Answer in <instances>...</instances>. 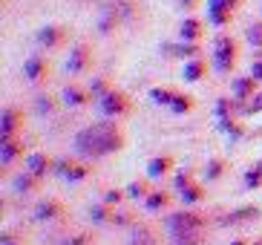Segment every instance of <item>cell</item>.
<instances>
[{
    "mask_svg": "<svg viewBox=\"0 0 262 245\" xmlns=\"http://www.w3.org/2000/svg\"><path fill=\"white\" fill-rule=\"evenodd\" d=\"M130 245H159V239H156V231L153 228H136L133 231V239H130Z\"/></svg>",
    "mask_w": 262,
    "mask_h": 245,
    "instance_id": "15",
    "label": "cell"
},
{
    "mask_svg": "<svg viewBox=\"0 0 262 245\" xmlns=\"http://www.w3.org/2000/svg\"><path fill=\"white\" fill-rule=\"evenodd\" d=\"M90 216H93L95 222H113V211H110V205H93L90 208Z\"/></svg>",
    "mask_w": 262,
    "mask_h": 245,
    "instance_id": "24",
    "label": "cell"
},
{
    "mask_svg": "<svg viewBox=\"0 0 262 245\" xmlns=\"http://www.w3.org/2000/svg\"><path fill=\"white\" fill-rule=\"evenodd\" d=\"M38 113H52V98H38Z\"/></svg>",
    "mask_w": 262,
    "mask_h": 245,
    "instance_id": "38",
    "label": "cell"
},
{
    "mask_svg": "<svg viewBox=\"0 0 262 245\" xmlns=\"http://www.w3.org/2000/svg\"><path fill=\"white\" fill-rule=\"evenodd\" d=\"M61 214H63V208H61V202H55V199H43V202H38V208H35V219H38V222L58 219Z\"/></svg>",
    "mask_w": 262,
    "mask_h": 245,
    "instance_id": "9",
    "label": "cell"
},
{
    "mask_svg": "<svg viewBox=\"0 0 262 245\" xmlns=\"http://www.w3.org/2000/svg\"><path fill=\"white\" fill-rule=\"evenodd\" d=\"M98 110L104 115H110V118H116V115L127 113V95H124V92H118V90L104 92V95L98 98Z\"/></svg>",
    "mask_w": 262,
    "mask_h": 245,
    "instance_id": "4",
    "label": "cell"
},
{
    "mask_svg": "<svg viewBox=\"0 0 262 245\" xmlns=\"http://www.w3.org/2000/svg\"><path fill=\"white\" fill-rule=\"evenodd\" d=\"M205 75V64L202 61H187L185 64V81H199Z\"/></svg>",
    "mask_w": 262,
    "mask_h": 245,
    "instance_id": "23",
    "label": "cell"
},
{
    "mask_svg": "<svg viewBox=\"0 0 262 245\" xmlns=\"http://www.w3.org/2000/svg\"><path fill=\"white\" fill-rule=\"evenodd\" d=\"M121 145H124L121 130L110 121H98V124H93V127H84V130L75 136L78 156H93V159L116 153V150H121Z\"/></svg>",
    "mask_w": 262,
    "mask_h": 245,
    "instance_id": "1",
    "label": "cell"
},
{
    "mask_svg": "<svg viewBox=\"0 0 262 245\" xmlns=\"http://www.w3.org/2000/svg\"><path fill=\"white\" fill-rule=\"evenodd\" d=\"M35 188H38V176H32L29 170L20 173V176H15V191L17 193H29V191H35Z\"/></svg>",
    "mask_w": 262,
    "mask_h": 245,
    "instance_id": "18",
    "label": "cell"
},
{
    "mask_svg": "<svg viewBox=\"0 0 262 245\" xmlns=\"http://www.w3.org/2000/svg\"><path fill=\"white\" fill-rule=\"evenodd\" d=\"M127 196H133V199H141V196H147V182H133L130 188H127Z\"/></svg>",
    "mask_w": 262,
    "mask_h": 245,
    "instance_id": "29",
    "label": "cell"
},
{
    "mask_svg": "<svg viewBox=\"0 0 262 245\" xmlns=\"http://www.w3.org/2000/svg\"><path fill=\"white\" fill-rule=\"evenodd\" d=\"M170 245H202V231L196 234H182V237H173Z\"/></svg>",
    "mask_w": 262,
    "mask_h": 245,
    "instance_id": "27",
    "label": "cell"
},
{
    "mask_svg": "<svg viewBox=\"0 0 262 245\" xmlns=\"http://www.w3.org/2000/svg\"><path fill=\"white\" fill-rule=\"evenodd\" d=\"M38 40L43 46H55L61 40V29H58V26H43V29L38 32Z\"/></svg>",
    "mask_w": 262,
    "mask_h": 245,
    "instance_id": "19",
    "label": "cell"
},
{
    "mask_svg": "<svg viewBox=\"0 0 262 245\" xmlns=\"http://www.w3.org/2000/svg\"><path fill=\"white\" fill-rule=\"evenodd\" d=\"M245 185H248V188H259V185H262V170H256V168L248 170V173H245Z\"/></svg>",
    "mask_w": 262,
    "mask_h": 245,
    "instance_id": "30",
    "label": "cell"
},
{
    "mask_svg": "<svg viewBox=\"0 0 262 245\" xmlns=\"http://www.w3.org/2000/svg\"><path fill=\"white\" fill-rule=\"evenodd\" d=\"M167 202H170V196L164 191H153V193H147L144 196L147 211H162V208H167Z\"/></svg>",
    "mask_w": 262,
    "mask_h": 245,
    "instance_id": "16",
    "label": "cell"
},
{
    "mask_svg": "<svg viewBox=\"0 0 262 245\" xmlns=\"http://www.w3.org/2000/svg\"><path fill=\"white\" fill-rule=\"evenodd\" d=\"M236 6V0H210L208 3V15H210V23L222 26L228 17H231V9Z\"/></svg>",
    "mask_w": 262,
    "mask_h": 245,
    "instance_id": "6",
    "label": "cell"
},
{
    "mask_svg": "<svg viewBox=\"0 0 262 245\" xmlns=\"http://www.w3.org/2000/svg\"><path fill=\"white\" fill-rule=\"evenodd\" d=\"M90 90H93V98H95V101H98L101 95H104V92H110L104 81H93V87H90Z\"/></svg>",
    "mask_w": 262,
    "mask_h": 245,
    "instance_id": "36",
    "label": "cell"
},
{
    "mask_svg": "<svg viewBox=\"0 0 262 245\" xmlns=\"http://www.w3.org/2000/svg\"><path fill=\"white\" fill-rule=\"evenodd\" d=\"M150 98H153L156 104H164V107H170V104H173V98H176V92H173V90H164V87H156V90H150Z\"/></svg>",
    "mask_w": 262,
    "mask_h": 245,
    "instance_id": "21",
    "label": "cell"
},
{
    "mask_svg": "<svg viewBox=\"0 0 262 245\" xmlns=\"http://www.w3.org/2000/svg\"><path fill=\"white\" fill-rule=\"evenodd\" d=\"M205 173H208V179H219V176H222V161L213 159V161L208 165V170H205Z\"/></svg>",
    "mask_w": 262,
    "mask_h": 245,
    "instance_id": "34",
    "label": "cell"
},
{
    "mask_svg": "<svg viewBox=\"0 0 262 245\" xmlns=\"http://www.w3.org/2000/svg\"><path fill=\"white\" fill-rule=\"evenodd\" d=\"M63 101H67L70 107H81L86 98H84V92L78 90V87H67V90H63Z\"/></svg>",
    "mask_w": 262,
    "mask_h": 245,
    "instance_id": "26",
    "label": "cell"
},
{
    "mask_svg": "<svg viewBox=\"0 0 262 245\" xmlns=\"http://www.w3.org/2000/svg\"><path fill=\"white\" fill-rule=\"evenodd\" d=\"M251 75H254L256 81H262V61H254V69H251Z\"/></svg>",
    "mask_w": 262,
    "mask_h": 245,
    "instance_id": "39",
    "label": "cell"
},
{
    "mask_svg": "<svg viewBox=\"0 0 262 245\" xmlns=\"http://www.w3.org/2000/svg\"><path fill=\"white\" fill-rule=\"evenodd\" d=\"M124 196H127V193H121V191H107L104 193V205H118Z\"/></svg>",
    "mask_w": 262,
    "mask_h": 245,
    "instance_id": "35",
    "label": "cell"
},
{
    "mask_svg": "<svg viewBox=\"0 0 262 245\" xmlns=\"http://www.w3.org/2000/svg\"><path fill=\"white\" fill-rule=\"evenodd\" d=\"M256 216H259V208L245 205V208H239V211H233V214L222 216V219H219V225H239V222H251V219H256Z\"/></svg>",
    "mask_w": 262,
    "mask_h": 245,
    "instance_id": "10",
    "label": "cell"
},
{
    "mask_svg": "<svg viewBox=\"0 0 262 245\" xmlns=\"http://www.w3.org/2000/svg\"><path fill=\"white\" fill-rule=\"evenodd\" d=\"M190 173H176V179H173V188H176V191L179 193H182V191H185V188H190Z\"/></svg>",
    "mask_w": 262,
    "mask_h": 245,
    "instance_id": "32",
    "label": "cell"
},
{
    "mask_svg": "<svg viewBox=\"0 0 262 245\" xmlns=\"http://www.w3.org/2000/svg\"><path fill=\"white\" fill-rule=\"evenodd\" d=\"M170 110H173L176 115L190 113V110H193V98H190V95H176V98H173V104H170Z\"/></svg>",
    "mask_w": 262,
    "mask_h": 245,
    "instance_id": "25",
    "label": "cell"
},
{
    "mask_svg": "<svg viewBox=\"0 0 262 245\" xmlns=\"http://www.w3.org/2000/svg\"><path fill=\"white\" fill-rule=\"evenodd\" d=\"M254 245H262V239H259V242H254Z\"/></svg>",
    "mask_w": 262,
    "mask_h": 245,
    "instance_id": "42",
    "label": "cell"
},
{
    "mask_svg": "<svg viewBox=\"0 0 262 245\" xmlns=\"http://www.w3.org/2000/svg\"><path fill=\"white\" fill-rule=\"evenodd\" d=\"M43 69H47V61H43L40 55H32L29 61L24 64V72H26V78H29V81H40Z\"/></svg>",
    "mask_w": 262,
    "mask_h": 245,
    "instance_id": "13",
    "label": "cell"
},
{
    "mask_svg": "<svg viewBox=\"0 0 262 245\" xmlns=\"http://www.w3.org/2000/svg\"><path fill=\"white\" fill-rule=\"evenodd\" d=\"M179 196H182V202H185V205H190V202H199V199H202V188H199V185H190V188H185Z\"/></svg>",
    "mask_w": 262,
    "mask_h": 245,
    "instance_id": "28",
    "label": "cell"
},
{
    "mask_svg": "<svg viewBox=\"0 0 262 245\" xmlns=\"http://www.w3.org/2000/svg\"><path fill=\"white\" fill-rule=\"evenodd\" d=\"M199 21H193V17H187L185 23H182V40H187V44H190V40H196L199 38Z\"/></svg>",
    "mask_w": 262,
    "mask_h": 245,
    "instance_id": "22",
    "label": "cell"
},
{
    "mask_svg": "<svg viewBox=\"0 0 262 245\" xmlns=\"http://www.w3.org/2000/svg\"><path fill=\"white\" fill-rule=\"evenodd\" d=\"M248 40L254 46H262V23H254V26L248 29Z\"/></svg>",
    "mask_w": 262,
    "mask_h": 245,
    "instance_id": "31",
    "label": "cell"
},
{
    "mask_svg": "<svg viewBox=\"0 0 262 245\" xmlns=\"http://www.w3.org/2000/svg\"><path fill=\"white\" fill-rule=\"evenodd\" d=\"M170 165H173V159H170V156H159V159H153L150 165H147V176H150V179L164 176V173L170 170Z\"/></svg>",
    "mask_w": 262,
    "mask_h": 245,
    "instance_id": "14",
    "label": "cell"
},
{
    "mask_svg": "<svg viewBox=\"0 0 262 245\" xmlns=\"http://www.w3.org/2000/svg\"><path fill=\"white\" fill-rule=\"evenodd\" d=\"M164 52L185 58V55H196V52H199V46H196V44H167V46H164Z\"/></svg>",
    "mask_w": 262,
    "mask_h": 245,
    "instance_id": "20",
    "label": "cell"
},
{
    "mask_svg": "<svg viewBox=\"0 0 262 245\" xmlns=\"http://www.w3.org/2000/svg\"><path fill=\"white\" fill-rule=\"evenodd\" d=\"M254 84H256L254 75H251V78H236V81H233V95H236L239 101L248 98V95L254 92Z\"/></svg>",
    "mask_w": 262,
    "mask_h": 245,
    "instance_id": "17",
    "label": "cell"
},
{
    "mask_svg": "<svg viewBox=\"0 0 262 245\" xmlns=\"http://www.w3.org/2000/svg\"><path fill=\"white\" fill-rule=\"evenodd\" d=\"M236 61V44H233L228 35H219L216 38V46H213V64L219 72H228Z\"/></svg>",
    "mask_w": 262,
    "mask_h": 245,
    "instance_id": "3",
    "label": "cell"
},
{
    "mask_svg": "<svg viewBox=\"0 0 262 245\" xmlns=\"http://www.w3.org/2000/svg\"><path fill=\"white\" fill-rule=\"evenodd\" d=\"M49 168H55V165H52V159H49V156H43V153H32L29 159H26V170H29L32 176H38V179L47 176Z\"/></svg>",
    "mask_w": 262,
    "mask_h": 245,
    "instance_id": "8",
    "label": "cell"
},
{
    "mask_svg": "<svg viewBox=\"0 0 262 245\" xmlns=\"http://www.w3.org/2000/svg\"><path fill=\"white\" fill-rule=\"evenodd\" d=\"M205 228V219L199 214H190V211H179V214L167 216V231L170 237H182V234H196V231Z\"/></svg>",
    "mask_w": 262,
    "mask_h": 245,
    "instance_id": "2",
    "label": "cell"
},
{
    "mask_svg": "<svg viewBox=\"0 0 262 245\" xmlns=\"http://www.w3.org/2000/svg\"><path fill=\"white\" fill-rule=\"evenodd\" d=\"M231 245H242V242H231Z\"/></svg>",
    "mask_w": 262,
    "mask_h": 245,
    "instance_id": "41",
    "label": "cell"
},
{
    "mask_svg": "<svg viewBox=\"0 0 262 245\" xmlns=\"http://www.w3.org/2000/svg\"><path fill=\"white\" fill-rule=\"evenodd\" d=\"M55 173H61V176L70 179V182H81V179L90 176V168H86V165H81V161L61 159V161H55Z\"/></svg>",
    "mask_w": 262,
    "mask_h": 245,
    "instance_id": "5",
    "label": "cell"
},
{
    "mask_svg": "<svg viewBox=\"0 0 262 245\" xmlns=\"http://www.w3.org/2000/svg\"><path fill=\"white\" fill-rule=\"evenodd\" d=\"M259 110H262V92L251 98V104H245V107H242V113H248V115H251V113H259Z\"/></svg>",
    "mask_w": 262,
    "mask_h": 245,
    "instance_id": "33",
    "label": "cell"
},
{
    "mask_svg": "<svg viewBox=\"0 0 262 245\" xmlns=\"http://www.w3.org/2000/svg\"><path fill=\"white\" fill-rule=\"evenodd\" d=\"M86 64H90V55H86V46H75L70 52V61H67V72L70 75H78V72H84Z\"/></svg>",
    "mask_w": 262,
    "mask_h": 245,
    "instance_id": "11",
    "label": "cell"
},
{
    "mask_svg": "<svg viewBox=\"0 0 262 245\" xmlns=\"http://www.w3.org/2000/svg\"><path fill=\"white\" fill-rule=\"evenodd\" d=\"M86 239H90V237H84V234H78V237H70V239H63L61 245H86Z\"/></svg>",
    "mask_w": 262,
    "mask_h": 245,
    "instance_id": "37",
    "label": "cell"
},
{
    "mask_svg": "<svg viewBox=\"0 0 262 245\" xmlns=\"http://www.w3.org/2000/svg\"><path fill=\"white\" fill-rule=\"evenodd\" d=\"M17 121H20V113H17L15 107H6V110H3V115H0V141L15 136Z\"/></svg>",
    "mask_w": 262,
    "mask_h": 245,
    "instance_id": "7",
    "label": "cell"
},
{
    "mask_svg": "<svg viewBox=\"0 0 262 245\" xmlns=\"http://www.w3.org/2000/svg\"><path fill=\"white\" fill-rule=\"evenodd\" d=\"M256 170H262V161H259V165H256Z\"/></svg>",
    "mask_w": 262,
    "mask_h": 245,
    "instance_id": "40",
    "label": "cell"
},
{
    "mask_svg": "<svg viewBox=\"0 0 262 245\" xmlns=\"http://www.w3.org/2000/svg\"><path fill=\"white\" fill-rule=\"evenodd\" d=\"M20 153H24V145L20 141H15V138H3L0 141V161L3 165H12Z\"/></svg>",
    "mask_w": 262,
    "mask_h": 245,
    "instance_id": "12",
    "label": "cell"
}]
</instances>
